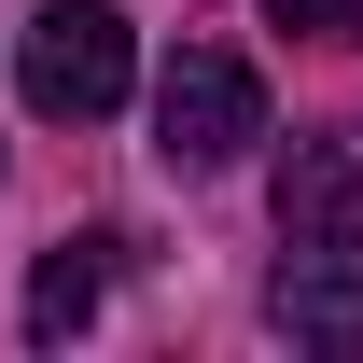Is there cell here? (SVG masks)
<instances>
[{
	"label": "cell",
	"instance_id": "5",
	"mask_svg": "<svg viewBox=\"0 0 363 363\" xmlns=\"http://www.w3.org/2000/svg\"><path fill=\"white\" fill-rule=\"evenodd\" d=\"M363 210V126H321L279 154V224H350Z\"/></svg>",
	"mask_w": 363,
	"mask_h": 363
},
{
	"label": "cell",
	"instance_id": "4",
	"mask_svg": "<svg viewBox=\"0 0 363 363\" xmlns=\"http://www.w3.org/2000/svg\"><path fill=\"white\" fill-rule=\"evenodd\" d=\"M112 252H126V238H112V224H84V238H56L43 266H28V335H43V350H70V335L98 321V294H112Z\"/></svg>",
	"mask_w": 363,
	"mask_h": 363
},
{
	"label": "cell",
	"instance_id": "3",
	"mask_svg": "<svg viewBox=\"0 0 363 363\" xmlns=\"http://www.w3.org/2000/svg\"><path fill=\"white\" fill-rule=\"evenodd\" d=\"M266 321L294 335V350H363V210L350 224H279Z\"/></svg>",
	"mask_w": 363,
	"mask_h": 363
},
{
	"label": "cell",
	"instance_id": "2",
	"mask_svg": "<svg viewBox=\"0 0 363 363\" xmlns=\"http://www.w3.org/2000/svg\"><path fill=\"white\" fill-rule=\"evenodd\" d=\"M252 140H266V84H252V56H224V43H182L168 70H154V154H168L182 182L238 168Z\"/></svg>",
	"mask_w": 363,
	"mask_h": 363
},
{
	"label": "cell",
	"instance_id": "6",
	"mask_svg": "<svg viewBox=\"0 0 363 363\" xmlns=\"http://www.w3.org/2000/svg\"><path fill=\"white\" fill-rule=\"evenodd\" d=\"M266 28H308V43H350L363 56V0H266Z\"/></svg>",
	"mask_w": 363,
	"mask_h": 363
},
{
	"label": "cell",
	"instance_id": "1",
	"mask_svg": "<svg viewBox=\"0 0 363 363\" xmlns=\"http://www.w3.org/2000/svg\"><path fill=\"white\" fill-rule=\"evenodd\" d=\"M140 84V43L112 0H43L28 14V43H14V98L43 112V126H98V112H126Z\"/></svg>",
	"mask_w": 363,
	"mask_h": 363
}]
</instances>
